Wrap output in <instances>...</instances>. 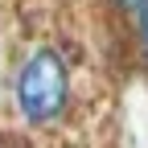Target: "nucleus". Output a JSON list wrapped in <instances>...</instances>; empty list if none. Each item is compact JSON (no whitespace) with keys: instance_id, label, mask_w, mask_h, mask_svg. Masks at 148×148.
<instances>
[{"instance_id":"f257e3e1","label":"nucleus","mask_w":148,"mask_h":148,"mask_svg":"<svg viewBox=\"0 0 148 148\" xmlns=\"http://www.w3.org/2000/svg\"><path fill=\"white\" fill-rule=\"evenodd\" d=\"M12 99H16V111L37 127L62 119V111L70 103V66H66V58L53 45H37L21 62V70H16Z\"/></svg>"},{"instance_id":"f03ea898","label":"nucleus","mask_w":148,"mask_h":148,"mask_svg":"<svg viewBox=\"0 0 148 148\" xmlns=\"http://www.w3.org/2000/svg\"><path fill=\"white\" fill-rule=\"evenodd\" d=\"M136 16H140V58H144V66H148V0H144V8H140Z\"/></svg>"},{"instance_id":"7ed1b4c3","label":"nucleus","mask_w":148,"mask_h":148,"mask_svg":"<svg viewBox=\"0 0 148 148\" xmlns=\"http://www.w3.org/2000/svg\"><path fill=\"white\" fill-rule=\"evenodd\" d=\"M115 8H119V12H140L144 0H115Z\"/></svg>"}]
</instances>
